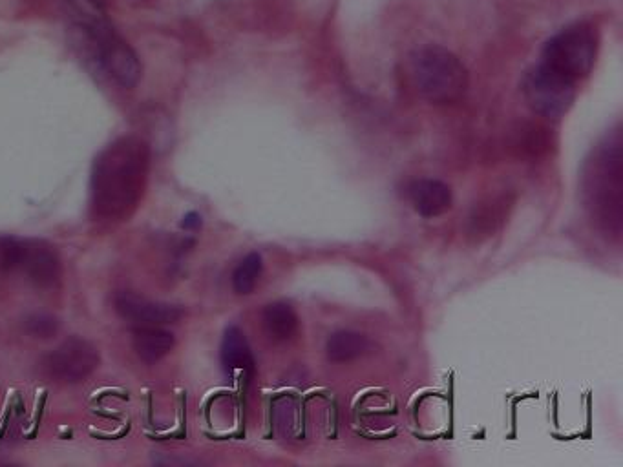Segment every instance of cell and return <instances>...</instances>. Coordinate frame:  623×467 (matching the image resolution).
I'll use <instances>...</instances> for the list:
<instances>
[{
    "instance_id": "277c9868",
    "label": "cell",
    "mask_w": 623,
    "mask_h": 467,
    "mask_svg": "<svg viewBox=\"0 0 623 467\" xmlns=\"http://www.w3.org/2000/svg\"><path fill=\"white\" fill-rule=\"evenodd\" d=\"M598 39L589 26H571L554 35L543 50V63L572 81L587 77L596 63Z\"/></svg>"
},
{
    "instance_id": "8fae6325",
    "label": "cell",
    "mask_w": 623,
    "mask_h": 467,
    "mask_svg": "<svg viewBox=\"0 0 623 467\" xmlns=\"http://www.w3.org/2000/svg\"><path fill=\"white\" fill-rule=\"evenodd\" d=\"M510 208H512V201L508 199V196H496V198H488L483 203H479L468 218V236H472L477 241L492 236L507 219Z\"/></svg>"
},
{
    "instance_id": "9c48e42d",
    "label": "cell",
    "mask_w": 623,
    "mask_h": 467,
    "mask_svg": "<svg viewBox=\"0 0 623 467\" xmlns=\"http://www.w3.org/2000/svg\"><path fill=\"white\" fill-rule=\"evenodd\" d=\"M114 307L123 320L136 325H169L183 316L180 305L148 300L139 296L138 292H117Z\"/></svg>"
},
{
    "instance_id": "52a82bcc",
    "label": "cell",
    "mask_w": 623,
    "mask_h": 467,
    "mask_svg": "<svg viewBox=\"0 0 623 467\" xmlns=\"http://www.w3.org/2000/svg\"><path fill=\"white\" fill-rule=\"evenodd\" d=\"M97 365L99 353L96 345L79 336L64 340L44 360L46 373L50 374L55 382L63 384L83 382L96 371Z\"/></svg>"
},
{
    "instance_id": "2e32d148",
    "label": "cell",
    "mask_w": 623,
    "mask_h": 467,
    "mask_svg": "<svg viewBox=\"0 0 623 467\" xmlns=\"http://www.w3.org/2000/svg\"><path fill=\"white\" fill-rule=\"evenodd\" d=\"M264 270V260L258 252H251L243 258L233 272V289L240 296H247L254 291L256 283L262 276Z\"/></svg>"
},
{
    "instance_id": "9a60e30c",
    "label": "cell",
    "mask_w": 623,
    "mask_h": 467,
    "mask_svg": "<svg viewBox=\"0 0 623 467\" xmlns=\"http://www.w3.org/2000/svg\"><path fill=\"white\" fill-rule=\"evenodd\" d=\"M368 351H370L368 338L355 331H337L329 336L326 343L328 360L335 364H348L362 358Z\"/></svg>"
},
{
    "instance_id": "ac0fdd59",
    "label": "cell",
    "mask_w": 623,
    "mask_h": 467,
    "mask_svg": "<svg viewBox=\"0 0 623 467\" xmlns=\"http://www.w3.org/2000/svg\"><path fill=\"white\" fill-rule=\"evenodd\" d=\"M516 146H518L521 154L538 157L541 154H545V152H549L550 141L549 137L545 135L543 128L528 126L525 130H521Z\"/></svg>"
},
{
    "instance_id": "5b68a950",
    "label": "cell",
    "mask_w": 623,
    "mask_h": 467,
    "mask_svg": "<svg viewBox=\"0 0 623 467\" xmlns=\"http://www.w3.org/2000/svg\"><path fill=\"white\" fill-rule=\"evenodd\" d=\"M523 95L536 114L558 119L569 112L576 99V81L541 63L525 75Z\"/></svg>"
},
{
    "instance_id": "7c38bea8",
    "label": "cell",
    "mask_w": 623,
    "mask_h": 467,
    "mask_svg": "<svg viewBox=\"0 0 623 467\" xmlns=\"http://www.w3.org/2000/svg\"><path fill=\"white\" fill-rule=\"evenodd\" d=\"M174 334L161 329L158 325H141L132 333L134 351L147 365L158 364L174 347Z\"/></svg>"
},
{
    "instance_id": "30bf717a",
    "label": "cell",
    "mask_w": 623,
    "mask_h": 467,
    "mask_svg": "<svg viewBox=\"0 0 623 467\" xmlns=\"http://www.w3.org/2000/svg\"><path fill=\"white\" fill-rule=\"evenodd\" d=\"M413 208L423 218H439L452 208V190L439 179H419L408 188Z\"/></svg>"
},
{
    "instance_id": "d6986e66",
    "label": "cell",
    "mask_w": 623,
    "mask_h": 467,
    "mask_svg": "<svg viewBox=\"0 0 623 467\" xmlns=\"http://www.w3.org/2000/svg\"><path fill=\"white\" fill-rule=\"evenodd\" d=\"M183 229L185 230H198L201 227V216L198 212H189L185 218H183Z\"/></svg>"
},
{
    "instance_id": "4fadbf2b",
    "label": "cell",
    "mask_w": 623,
    "mask_h": 467,
    "mask_svg": "<svg viewBox=\"0 0 623 467\" xmlns=\"http://www.w3.org/2000/svg\"><path fill=\"white\" fill-rule=\"evenodd\" d=\"M220 356H222L223 371L227 374H234L236 371L251 373L254 369L251 347L245 334L238 327H229L223 334Z\"/></svg>"
},
{
    "instance_id": "e0dca14e",
    "label": "cell",
    "mask_w": 623,
    "mask_h": 467,
    "mask_svg": "<svg viewBox=\"0 0 623 467\" xmlns=\"http://www.w3.org/2000/svg\"><path fill=\"white\" fill-rule=\"evenodd\" d=\"M22 329L24 333L30 334L33 338H39V340H48L53 338L55 334L59 333L61 329V322L52 316V314H32L28 318L22 320Z\"/></svg>"
},
{
    "instance_id": "7a4b0ae2",
    "label": "cell",
    "mask_w": 623,
    "mask_h": 467,
    "mask_svg": "<svg viewBox=\"0 0 623 467\" xmlns=\"http://www.w3.org/2000/svg\"><path fill=\"white\" fill-rule=\"evenodd\" d=\"M585 207L596 225L620 238L623 225L622 139L614 134L592 152L583 172Z\"/></svg>"
},
{
    "instance_id": "5bb4252c",
    "label": "cell",
    "mask_w": 623,
    "mask_h": 467,
    "mask_svg": "<svg viewBox=\"0 0 623 467\" xmlns=\"http://www.w3.org/2000/svg\"><path fill=\"white\" fill-rule=\"evenodd\" d=\"M265 334L273 342H287L298 331V316L291 305L276 301L265 307L262 312Z\"/></svg>"
},
{
    "instance_id": "ba28073f",
    "label": "cell",
    "mask_w": 623,
    "mask_h": 467,
    "mask_svg": "<svg viewBox=\"0 0 623 467\" xmlns=\"http://www.w3.org/2000/svg\"><path fill=\"white\" fill-rule=\"evenodd\" d=\"M15 270H21L30 283L41 289H50L61 280V258L57 250L39 239H21V249Z\"/></svg>"
},
{
    "instance_id": "8992f818",
    "label": "cell",
    "mask_w": 623,
    "mask_h": 467,
    "mask_svg": "<svg viewBox=\"0 0 623 467\" xmlns=\"http://www.w3.org/2000/svg\"><path fill=\"white\" fill-rule=\"evenodd\" d=\"M83 33L103 70L117 84H121L123 88L138 86L141 79V63L138 55L117 35L112 22H103Z\"/></svg>"
},
{
    "instance_id": "6da1fadb",
    "label": "cell",
    "mask_w": 623,
    "mask_h": 467,
    "mask_svg": "<svg viewBox=\"0 0 623 467\" xmlns=\"http://www.w3.org/2000/svg\"><path fill=\"white\" fill-rule=\"evenodd\" d=\"M150 148L138 137H121L96 157L90 194L92 210L103 221L127 219L145 194Z\"/></svg>"
},
{
    "instance_id": "3957f363",
    "label": "cell",
    "mask_w": 623,
    "mask_h": 467,
    "mask_svg": "<svg viewBox=\"0 0 623 467\" xmlns=\"http://www.w3.org/2000/svg\"><path fill=\"white\" fill-rule=\"evenodd\" d=\"M410 77L419 95L433 104L457 103L468 90L465 64L441 46H426L413 53Z\"/></svg>"
}]
</instances>
